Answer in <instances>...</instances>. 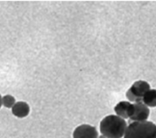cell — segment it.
<instances>
[{
  "label": "cell",
  "instance_id": "4",
  "mask_svg": "<svg viewBox=\"0 0 156 138\" xmlns=\"http://www.w3.org/2000/svg\"><path fill=\"white\" fill-rule=\"evenodd\" d=\"M150 114V110L144 103H138L130 104L128 111L129 118L133 122L147 121Z\"/></svg>",
  "mask_w": 156,
  "mask_h": 138
},
{
  "label": "cell",
  "instance_id": "6",
  "mask_svg": "<svg viewBox=\"0 0 156 138\" xmlns=\"http://www.w3.org/2000/svg\"><path fill=\"white\" fill-rule=\"evenodd\" d=\"M30 108L28 103L25 102H18L12 107V113L14 116L19 118H23L30 114Z\"/></svg>",
  "mask_w": 156,
  "mask_h": 138
},
{
  "label": "cell",
  "instance_id": "8",
  "mask_svg": "<svg viewBox=\"0 0 156 138\" xmlns=\"http://www.w3.org/2000/svg\"><path fill=\"white\" fill-rule=\"evenodd\" d=\"M143 103H144L147 107H156V90L151 89L144 95L142 99Z\"/></svg>",
  "mask_w": 156,
  "mask_h": 138
},
{
  "label": "cell",
  "instance_id": "3",
  "mask_svg": "<svg viewBox=\"0 0 156 138\" xmlns=\"http://www.w3.org/2000/svg\"><path fill=\"white\" fill-rule=\"evenodd\" d=\"M149 90H151L150 84L146 81H136L127 91V99L135 103H142L143 97Z\"/></svg>",
  "mask_w": 156,
  "mask_h": 138
},
{
  "label": "cell",
  "instance_id": "1",
  "mask_svg": "<svg viewBox=\"0 0 156 138\" xmlns=\"http://www.w3.org/2000/svg\"><path fill=\"white\" fill-rule=\"evenodd\" d=\"M128 127L125 119L117 115H109L101 120L100 132L106 138H122Z\"/></svg>",
  "mask_w": 156,
  "mask_h": 138
},
{
  "label": "cell",
  "instance_id": "7",
  "mask_svg": "<svg viewBox=\"0 0 156 138\" xmlns=\"http://www.w3.org/2000/svg\"><path fill=\"white\" fill-rule=\"evenodd\" d=\"M130 104L131 103L129 102H125V101H122L117 103V106L114 107V111L117 116L123 119L129 118L128 111H129V107Z\"/></svg>",
  "mask_w": 156,
  "mask_h": 138
},
{
  "label": "cell",
  "instance_id": "11",
  "mask_svg": "<svg viewBox=\"0 0 156 138\" xmlns=\"http://www.w3.org/2000/svg\"><path fill=\"white\" fill-rule=\"evenodd\" d=\"M98 138H106V137L103 136V135H101V136H98Z\"/></svg>",
  "mask_w": 156,
  "mask_h": 138
},
{
  "label": "cell",
  "instance_id": "9",
  "mask_svg": "<svg viewBox=\"0 0 156 138\" xmlns=\"http://www.w3.org/2000/svg\"><path fill=\"white\" fill-rule=\"evenodd\" d=\"M2 103L4 107L6 108H12L15 104V99L14 96L6 95L2 98Z\"/></svg>",
  "mask_w": 156,
  "mask_h": 138
},
{
  "label": "cell",
  "instance_id": "5",
  "mask_svg": "<svg viewBox=\"0 0 156 138\" xmlns=\"http://www.w3.org/2000/svg\"><path fill=\"white\" fill-rule=\"evenodd\" d=\"M73 138H98V133L95 127L90 125H81L74 131Z\"/></svg>",
  "mask_w": 156,
  "mask_h": 138
},
{
  "label": "cell",
  "instance_id": "10",
  "mask_svg": "<svg viewBox=\"0 0 156 138\" xmlns=\"http://www.w3.org/2000/svg\"><path fill=\"white\" fill-rule=\"evenodd\" d=\"M2 96H1V95H0V108H1V107H2Z\"/></svg>",
  "mask_w": 156,
  "mask_h": 138
},
{
  "label": "cell",
  "instance_id": "2",
  "mask_svg": "<svg viewBox=\"0 0 156 138\" xmlns=\"http://www.w3.org/2000/svg\"><path fill=\"white\" fill-rule=\"evenodd\" d=\"M124 138H156V125L151 122H133L127 127Z\"/></svg>",
  "mask_w": 156,
  "mask_h": 138
}]
</instances>
